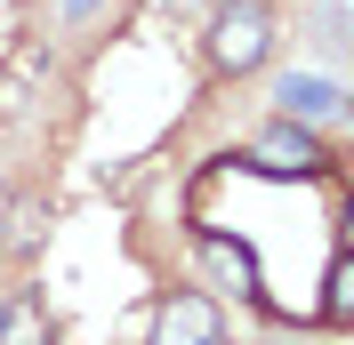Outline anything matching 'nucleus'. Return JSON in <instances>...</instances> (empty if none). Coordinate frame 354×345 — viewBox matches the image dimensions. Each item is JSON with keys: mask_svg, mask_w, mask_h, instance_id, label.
Wrapping results in <instances>:
<instances>
[{"mask_svg": "<svg viewBox=\"0 0 354 345\" xmlns=\"http://www.w3.org/2000/svg\"><path fill=\"white\" fill-rule=\"evenodd\" d=\"M201 48H209V72H218V81L258 72L266 57H274V0H209Z\"/></svg>", "mask_w": 354, "mask_h": 345, "instance_id": "1", "label": "nucleus"}, {"mask_svg": "<svg viewBox=\"0 0 354 345\" xmlns=\"http://www.w3.org/2000/svg\"><path fill=\"white\" fill-rule=\"evenodd\" d=\"M250 169L258 177H330V152H322L314 121H274V129L250 145Z\"/></svg>", "mask_w": 354, "mask_h": 345, "instance_id": "2", "label": "nucleus"}, {"mask_svg": "<svg viewBox=\"0 0 354 345\" xmlns=\"http://www.w3.org/2000/svg\"><path fill=\"white\" fill-rule=\"evenodd\" d=\"M153 345H225V313L201 289H169L153 305Z\"/></svg>", "mask_w": 354, "mask_h": 345, "instance_id": "3", "label": "nucleus"}, {"mask_svg": "<svg viewBox=\"0 0 354 345\" xmlns=\"http://www.w3.org/2000/svg\"><path fill=\"white\" fill-rule=\"evenodd\" d=\"M41 81H48V41H41V32H17V41H8V57H0V121L32 112Z\"/></svg>", "mask_w": 354, "mask_h": 345, "instance_id": "4", "label": "nucleus"}, {"mask_svg": "<svg viewBox=\"0 0 354 345\" xmlns=\"http://www.w3.org/2000/svg\"><path fill=\"white\" fill-rule=\"evenodd\" d=\"M274 105H282V121H338L346 88L322 81V72H282V81H274Z\"/></svg>", "mask_w": 354, "mask_h": 345, "instance_id": "5", "label": "nucleus"}, {"mask_svg": "<svg viewBox=\"0 0 354 345\" xmlns=\"http://www.w3.org/2000/svg\"><path fill=\"white\" fill-rule=\"evenodd\" d=\"M0 345H57V322H48L41 289H17L0 305Z\"/></svg>", "mask_w": 354, "mask_h": 345, "instance_id": "6", "label": "nucleus"}, {"mask_svg": "<svg viewBox=\"0 0 354 345\" xmlns=\"http://www.w3.org/2000/svg\"><path fill=\"white\" fill-rule=\"evenodd\" d=\"M201 257H209V273L234 289V297H258V257H250L242 241H225V233H201Z\"/></svg>", "mask_w": 354, "mask_h": 345, "instance_id": "7", "label": "nucleus"}, {"mask_svg": "<svg viewBox=\"0 0 354 345\" xmlns=\"http://www.w3.org/2000/svg\"><path fill=\"white\" fill-rule=\"evenodd\" d=\"M48 241V201H8V233H0V249L8 257H32Z\"/></svg>", "mask_w": 354, "mask_h": 345, "instance_id": "8", "label": "nucleus"}, {"mask_svg": "<svg viewBox=\"0 0 354 345\" xmlns=\"http://www.w3.org/2000/svg\"><path fill=\"white\" fill-rule=\"evenodd\" d=\"M322 322H330V329L354 322V257H346V249H338L330 273H322Z\"/></svg>", "mask_w": 354, "mask_h": 345, "instance_id": "9", "label": "nucleus"}, {"mask_svg": "<svg viewBox=\"0 0 354 345\" xmlns=\"http://www.w3.org/2000/svg\"><path fill=\"white\" fill-rule=\"evenodd\" d=\"M153 17H209V0H145Z\"/></svg>", "mask_w": 354, "mask_h": 345, "instance_id": "10", "label": "nucleus"}, {"mask_svg": "<svg viewBox=\"0 0 354 345\" xmlns=\"http://www.w3.org/2000/svg\"><path fill=\"white\" fill-rule=\"evenodd\" d=\"M97 8H113V0H65V24H88Z\"/></svg>", "mask_w": 354, "mask_h": 345, "instance_id": "11", "label": "nucleus"}]
</instances>
